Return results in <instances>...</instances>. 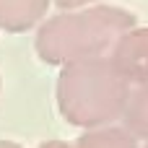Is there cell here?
I'll return each mask as SVG.
<instances>
[{"label":"cell","instance_id":"2","mask_svg":"<svg viewBox=\"0 0 148 148\" xmlns=\"http://www.w3.org/2000/svg\"><path fill=\"white\" fill-rule=\"evenodd\" d=\"M127 96L130 86L107 57L68 65L57 78V112L65 122L83 130L107 127L120 120Z\"/></svg>","mask_w":148,"mask_h":148},{"label":"cell","instance_id":"1","mask_svg":"<svg viewBox=\"0 0 148 148\" xmlns=\"http://www.w3.org/2000/svg\"><path fill=\"white\" fill-rule=\"evenodd\" d=\"M135 16L120 5H88L78 10H60L39 23L34 49L49 65H75L107 57L114 42L130 31Z\"/></svg>","mask_w":148,"mask_h":148},{"label":"cell","instance_id":"10","mask_svg":"<svg viewBox=\"0 0 148 148\" xmlns=\"http://www.w3.org/2000/svg\"><path fill=\"white\" fill-rule=\"evenodd\" d=\"M146 148H148V146H146Z\"/></svg>","mask_w":148,"mask_h":148},{"label":"cell","instance_id":"8","mask_svg":"<svg viewBox=\"0 0 148 148\" xmlns=\"http://www.w3.org/2000/svg\"><path fill=\"white\" fill-rule=\"evenodd\" d=\"M39 148H73L70 143H65V140H44Z\"/></svg>","mask_w":148,"mask_h":148},{"label":"cell","instance_id":"9","mask_svg":"<svg viewBox=\"0 0 148 148\" xmlns=\"http://www.w3.org/2000/svg\"><path fill=\"white\" fill-rule=\"evenodd\" d=\"M0 148H23V146L16 143V140H0Z\"/></svg>","mask_w":148,"mask_h":148},{"label":"cell","instance_id":"4","mask_svg":"<svg viewBox=\"0 0 148 148\" xmlns=\"http://www.w3.org/2000/svg\"><path fill=\"white\" fill-rule=\"evenodd\" d=\"M52 0H0V29L8 34H23L47 18Z\"/></svg>","mask_w":148,"mask_h":148},{"label":"cell","instance_id":"7","mask_svg":"<svg viewBox=\"0 0 148 148\" xmlns=\"http://www.w3.org/2000/svg\"><path fill=\"white\" fill-rule=\"evenodd\" d=\"M60 10H78V8H88L96 5V0H52Z\"/></svg>","mask_w":148,"mask_h":148},{"label":"cell","instance_id":"5","mask_svg":"<svg viewBox=\"0 0 148 148\" xmlns=\"http://www.w3.org/2000/svg\"><path fill=\"white\" fill-rule=\"evenodd\" d=\"M122 130H127L135 140H148V83L130 91L122 109Z\"/></svg>","mask_w":148,"mask_h":148},{"label":"cell","instance_id":"3","mask_svg":"<svg viewBox=\"0 0 148 148\" xmlns=\"http://www.w3.org/2000/svg\"><path fill=\"white\" fill-rule=\"evenodd\" d=\"M107 60L127 86L148 83V26H133L125 31L114 42Z\"/></svg>","mask_w":148,"mask_h":148},{"label":"cell","instance_id":"6","mask_svg":"<svg viewBox=\"0 0 148 148\" xmlns=\"http://www.w3.org/2000/svg\"><path fill=\"white\" fill-rule=\"evenodd\" d=\"M73 148H138V140L127 130L107 125V127L86 130Z\"/></svg>","mask_w":148,"mask_h":148}]
</instances>
